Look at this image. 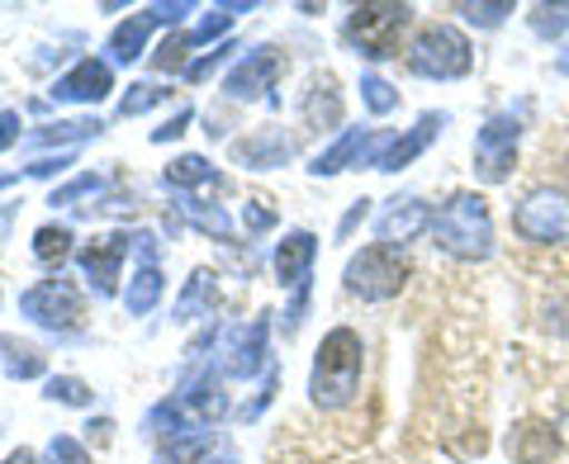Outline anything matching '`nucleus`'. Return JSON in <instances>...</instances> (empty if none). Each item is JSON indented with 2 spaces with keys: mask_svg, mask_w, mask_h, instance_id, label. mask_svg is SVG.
Masks as SVG:
<instances>
[{
  "mask_svg": "<svg viewBox=\"0 0 569 464\" xmlns=\"http://www.w3.org/2000/svg\"><path fill=\"white\" fill-rule=\"evenodd\" d=\"M432 238H437L441 252L456 256V261H485L493 252L489 200L475 190L451 194V200L432 213Z\"/></svg>",
  "mask_w": 569,
  "mask_h": 464,
  "instance_id": "1",
  "label": "nucleus"
},
{
  "mask_svg": "<svg viewBox=\"0 0 569 464\" xmlns=\"http://www.w3.org/2000/svg\"><path fill=\"white\" fill-rule=\"evenodd\" d=\"M361 365H366V346L351 327H332L323 336V346L313 355V380H309V394L318 407H342L351 403L356 384H361Z\"/></svg>",
  "mask_w": 569,
  "mask_h": 464,
  "instance_id": "2",
  "label": "nucleus"
},
{
  "mask_svg": "<svg viewBox=\"0 0 569 464\" xmlns=\"http://www.w3.org/2000/svg\"><path fill=\"white\" fill-rule=\"evenodd\" d=\"M408 67L418 71V77L427 81H456L466 77V71L475 67V52H470V39L451 24H427L413 48H408Z\"/></svg>",
  "mask_w": 569,
  "mask_h": 464,
  "instance_id": "3",
  "label": "nucleus"
},
{
  "mask_svg": "<svg viewBox=\"0 0 569 464\" xmlns=\"http://www.w3.org/2000/svg\"><path fill=\"white\" fill-rule=\"evenodd\" d=\"M408 20H413V10L389 6V0H380V6H356L351 20H347V39L361 48L370 62L399 58V39H403Z\"/></svg>",
  "mask_w": 569,
  "mask_h": 464,
  "instance_id": "4",
  "label": "nucleus"
},
{
  "mask_svg": "<svg viewBox=\"0 0 569 464\" xmlns=\"http://www.w3.org/2000/svg\"><path fill=\"white\" fill-rule=\"evenodd\" d=\"M403 280H408V261L385 242H370L347 261V290L370 303L395 299L403 290Z\"/></svg>",
  "mask_w": 569,
  "mask_h": 464,
  "instance_id": "5",
  "label": "nucleus"
},
{
  "mask_svg": "<svg viewBox=\"0 0 569 464\" xmlns=\"http://www.w3.org/2000/svg\"><path fill=\"white\" fill-rule=\"evenodd\" d=\"M518 238L537 242V246H560L569 242V194L565 190H531L527 200L512 213Z\"/></svg>",
  "mask_w": 569,
  "mask_h": 464,
  "instance_id": "6",
  "label": "nucleus"
},
{
  "mask_svg": "<svg viewBox=\"0 0 569 464\" xmlns=\"http://www.w3.org/2000/svg\"><path fill=\"white\" fill-rule=\"evenodd\" d=\"M518 138H522V129H518V119L512 114H498V119H489L485 129H479V138H475V175L485 185L508 181L512 162H518Z\"/></svg>",
  "mask_w": 569,
  "mask_h": 464,
  "instance_id": "7",
  "label": "nucleus"
},
{
  "mask_svg": "<svg viewBox=\"0 0 569 464\" xmlns=\"http://www.w3.org/2000/svg\"><path fill=\"white\" fill-rule=\"evenodd\" d=\"M20 309L33 317L39 327H52V332H67V327H77L81 323V313H86V299L77 284H67V280H43V284H33V290L20 299Z\"/></svg>",
  "mask_w": 569,
  "mask_h": 464,
  "instance_id": "8",
  "label": "nucleus"
},
{
  "mask_svg": "<svg viewBox=\"0 0 569 464\" xmlns=\"http://www.w3.org/2000/svg\"><path fill=\"white\" fill-rule=\"evenodd\" d=\"M441 123H447V114H422L413 129H408L403 138H385L380 133V142H376V157H370V167L376 171H403L413 157L432 142L437 133H441Z\"/></svg>",
  "mask_w": 569,
  "mask_h": 464,
  "instance_id": "9",
  "label": "nucleus"
},
{
  "mask_svg": "<svg viewBox=\"0 0 569 464\" xmlns=\"http://www.w3.org/2000/svg\"><path fill=\"white\" fill-rule=\"evenodd\" d=\"M280 67L284 62H280L276 48H257V52H247V62H238L233 71H228L223 91L233 100H257V95H266L280 81Z\"/></svg>",
  "mask_w": 569,
  "mask_h": 464,
  "instance_id": "10",
  "label": "nucleus"
},
{
  "mask_svg": "<svg viewBox=\"0 0 569 464\" xmlns=\"http://www.w3.org/2000/svg\"><path fill=\"white\" fill-rule=\"evenodd\" d=\"M129 242L133 238H123V232H104V238H91L81 246V271L100 294H114V280H119L123 256H129Z\"/></svg>",
  "mask_w": 569,
  "mask_h": 464,
  "instance_id": "11",
  "label": "nucleus"
},
{
  "mask_svg": "<svg viewBox=\"0 0 569 464\" xmlns=\"http://www.w3.org/2000/svg\"><path fill=\"white\" fill-rule=\"evenodd\" d=\"M110 85H114V71L110 62H96V58H86L67 71V77H58V85H52V100H71V104H96L110 95Z\"/></svg>",
  "mask_w": 569,
  "mask_h": 464,
  "instance_id": "12",
  "label": "nucleus"
},
{
  "mask_svg": "<svg viewBox=\"0 0 569 464\" xmlns=\"http://www.w3.org/2000/svg\"><path fill=\"white\" fill-rule=\"evenodd\" d=\"M376 232H380L385 246H395V252H399V246L413 242L418 232H432V209H427L422 200H395V204L380 213Z\"/></svg>",
  "mask_w": 569,
  "mask_h": 464,
  "instance_id": "13",
  "label": "nucleus"
},
{
  "mask_svg": "<svg viewBox=\"0 0 569 464\" xmlns=\"http://www.w3.org/2000/svg\"><path fill=\"white\" fill-rule=\"evenodd\" d=\"M376 142H380V133H370V129H347L328 152L313 157L309 171H313V175H337V171H347L351 162H356V167H361V162L370 167V157H376Z\"/></svg>",
  "mask_w": 569,
  "mask_h": 464,
  "instance_id": "14",
  "label": "nucleus"
},
{
  "mask_svg": "<svg viewBox=\"0 0 569 464\" xmlns=\"http://www.w3.org/2000/svg\"><path fill=\"white\" fill-rule=\"evenodd\" d=\"M560 455V432L550 422H522L508 436V460L512 464H550Z\"/></svg>",
  "mask_w": 569,
  "mask_h": 464,
  "instance_id": "15",
  "label": "nucleus"
},
{
  "mask_svg": "<svg viewBox=\"0 0 569 464\" xmlns=\"http://www.w3.org/2000/svg\"><path fill=\"white\" fill-rule=\"evenodd\" d=\"M313 256H318V238H313V232H290V238L276 246V275H280V284H299V290H305Z\"/></svg>",
  "mask_w": 569,
  "mask_h": 464,
  "instance_id": "16",
  "label": "nucleus"
},
{
  "mask_svg": "<svg viewBox=\"0 0 569 464\" xmlns=\"http://www.w3.org/2000/svg\"><path fill=\"white\" fill-rule=\"evenodd\" d=\"M290 152H295V142L284 133H257V138L233 142V157L247 162V167H284L290 162Z\"/></svg>",
  "mask_w": 569,
  "mask_h": 464,
  "instance_id": "17",
  "label": "nucleus"
},
{
  "mask_svg": "<svg viewBox=\"0 0 569 464\" xmlns=\"http://www.w3.org/2000/svg\"><path fill=\"white\" fill-rule=\"evenodd\" d=\"M266 332H271V323H266V317H257L252 332H247L242 342H238L233 361H228V374H238V380H252L257 365L266 361Z\"/></svg>",
  "mask_w": 569,
  "mask_h": 464,
  "instance_id": "18",
  "label": "nucleus"
},
{
  "mask_svg": "<svg viewBox=\"0 0 569 464\" xmlns=\"http://www.w3.org/2000/svg\"><path fill=\"white\" fill-rule=\"evenodd\" d=\"M157 299H162V271H157V265H142L129 284V294H123V309L133 317H142V313L157 309Z\"/></svg>",
  "mask_w": 569,
  "mask_h": 464,
  "instance_id": "19",
  "label": "nucleus"
},
{
  "mask_svg": "<svg viewBox=\"0 0 569 464\" xmlns=\"http://www.w3.org/2000/svg\"><path fill=\"white\" fill-rule=\"evenodd\" d=\"M148 29H152V14H138V20L119 24V29H114V39H110L114 62H133V58H142V43H148Z\"/></svg>",
  "mask_w": 569,
  "mask_h": 464,
  "instance_id": "20",
  "label": "nucleus"
},
{
  "mask_svg": "<svg viewBox=\"0 0 569 464\" xmlns=\"http://www.w3.org/2000/svg\"><path fill=\"white\" fill-rule=\"evenodd\" d=\"M219 175H213V167L204 162V157H176V162L167 167V185L186 190V185H213Z\"/></svg>",
  "mask_w": 569,
  "mask_h": 464,
  "instance_id": "21",
  "label": "nucleus"
},
{
  "mask_svg": "<svg viewBox=\"0 0 569 464\" xmlns=\"http://www.w3.org/2000/svg\"><path fill=\"white\" fill-rule=\"evenodd\" d=\"M305 114L313 119V123H337V114H342V100H337V85L323 77L309 91V100H305Z\"/></svg>",
  "mask_w": 569,
  "mask_h": 464,
  "instance_id": "22",
  "label": "nucleus"
},
{
  "mask_svg": "<svg viewBox=\"0 0 569 464\" xmlns=\"http://www.w3.org/2000/svg\"><path fill=\"white\" fill-rule=\"evenodd\" d=\"M71 252V228H39L33 232V256L39 261H62Z\"/></svg>",
  "mask_w": 569,
  "mask_h": 464,
  "instance_id": "23",
  "label": "nucleus"
},
{
  "mask_svg": "<svg viewBox=\"0 0 569 464\" xmlns=\"http://www.w3.org/2000/svg\"><path fill=\"white\" fill-rule=\"evenodd\" d=\"M361 100L370 104V114H389V110H399V91L389 81L380 77H361Z\"/></svg>",
  "mask_w": 569,
  "mask_h": 464,
  "instance_id": "24",
  "label": "nucleus"
},
{
  "mask_svg": "<svg viewBox=\"0 0 569 464\" xmlns=\"http://www.w3.org/2000/svg\"><path fill=\"white\" fill-rule=\"evenodd\" d=\"M100 133L96 119H71V123H48V129L33 133V142H77V138H91Z\"/></svg>",
  "mask_w": 569,
  "mask_h": 464,
  "instance_id": "25",
  "label": "nucleus"
},
{
  "mask_svg": "<svg viewBox=\"0 0 569 464\" xmlns=\"http://www.w3.org/2000/svg\"><path fill=\"white\" fill-rule=\"evenodd\" d=\"M531 29H537L541 39H560L569 29V6H537L531 10Z\"/></svg>",
  "mask_w": 569,
  "mask_h": 464,
  "instance_id": "26",
  "label": "nucleus"
},
{
  "mask_svg": "<svg viewBox=\"0 0 569 464\" xmlns=\"http://www.w3.org/2000/svg\"><path fill=\"white\" fill-rule=\"evenodd\" d=\"M213 299V275L209 271H194L190 275V290L181 294V303H176V317H190L200 303H209Z\"/></svg>",
  "mask_w": 569,
  "mask_h": 464,
  "instance_id": "27",
  "label": "nucleus"
},
{
  "mask_svg": "<svg viewBox=\"0 0 569 464\" xmlns=\"http://www.w3.org/2000/svg\"><path fill=\"white\" fill-rule=\"evenodd\" d=\"M48 399L67 403V407H86L91 403V389H86L81 380H71V374H62V380H48Z\"/></svg>",
  "mask_w": 569,
  "mask_h": 464,
  "instance_id": "28",
  "label": "nucleus"
},
{
  "mask_svg": "<svg viewBox=\"0 0 569 464\" xmlns=\"http://www.w3.org/2000/svg\"><path fill=\"white\" fill-rule=\"evenodd\" d=\"M48 464H96L91 455H86V445L77 436H52L48 445Z\"/></svg>",
  "mask_w": 569,
  "mask_h": 464,
  "instance_id": "29",
  "label": "nucleus"
},
{
  "mask_svg": "<svg viewBox=\"0 0 569 464\" xmlns=\"http://www.w3.org/2000/svg\"><path fill=\"white\" fill-rule=\"evenodd\" d=\"M460 14H466L470 24H479V29H493V24H503V14H512V0H493V6H460Z\"/></svg>",
  "mask_w": 569,
  "mask_h": 464,
  "instance_id": "30",
  "label": "nucleus"
},
{
  "mask_svg": "<svg viewBox=\"0 0 569 464\" xmlns=\"http://www.w3.org/2000/svg\"><path fill=\"white\" fill-rule=\"evenodd\" d=\"M167 100V91H162V85H133V91L129 95H123V104H119V110L123 114H142V110H152V104H162Z\"/></svg>",
  "mask_w": 569,
  "mask_h": 464,
  "instance_id": "31",
  "label": "nucleus"
},
{
  "mask_svg": "<svg viewBox=\"0 0 569 464\" xmlns=\"http://www.w3.org/2000/svg\"><path fill=\"white\" fill-rule=\"evenodd\" d=\"M0 351H10V374H20V380H33V374H43V361H39V355H33V351H14V342H0Z\"/></svg>",
  "mask_w": 569,
  "mask_h": 464,
  "instance_id": "32",
  "label": "nucleus"
},
{
  "mask_svg": "<svg viewBox=\"0 0 569 464\" xmlns=\"http://www.w3.org/2000/svg\"><path fill=\"white\" fill-rule=\"evenodd\" d=\"M100 190H104L100 175H81V181H71V185H62V190H52V204H77L81 194H100Z\"/></svg>",
  "mask_w": 569,
  "mask_h": 464,
  "instance_id": "33",
  "label": "nucleus"
},
{
  "mask_svg": "<svg viewBox=\"0 0 569 464\" xmlns=\"http://www.w3.org/2000/svg\"><path fill=\"white\" fill-rule=\"evenodd\" d=\"M186 48H190V33H176V39H167L162 48H157V67H162V71H176V67H181L186 62Z\"/></svg>",
  "mask_w": 569,
  "mask_h": 464,
  "instance_id": "34",
  "label": "nucleus"
},
{
  "mask_svg": "<svg viewBox=\"0 0 569 464\" xmlns=\"http://www.w3.org/2000/svg\"><path fill=\"white\" fill-rule=\"evenodd\" d=\"M186 213H190V223H194V228H204V232H213V238H223V242H228V238H233V228H228V219H223V213H219V209H186Z\"/></svg>",
  "mask_w": 569,
  "mask_h": 464,
  "instance_id": "35",
  "label": "nucleus"
},
{
  "mask_svg": "<svg viewBox=\"0 0 569 464\" xmlns=\"http://www.w3.org/2000/svg\"><path fill=\"white\" fill-rule=\"evenodd\" d=\"M219 33H228V14H204L200 29H190V48L194 43H209V39H219Z\"/></svg>",
  "mask_w": 569,
  "mask_h": 464,
  "instance_id": "36",
  "label": "nucleus"
},
{
  "mask_svg": "<svg viewBox=\"0 0 569 464\" xmlns=\"http://www.w3.org/2000/svg\"><path fill=\"white\" fill-rule=\"evenodd\" d=\"M266 200H252L247 204V213H242V223H247V232H266V228H276V213L271 209H261Z\"/></svg>",
  "mask_w": 569,
  "mask_h": 464,
  "instance_id": "37",
  "label": "nucleus"
},
{
  "mask_svg": "<svg viewBox=\"0 0 569 464\" xmlns=\"http://www.w3.org/2000/svg\"><path fill=\"white\" fill-rule=\"evenodd\" d=\"M228 52H233V48H228V43H223V48H213V52H209V58H200V62H190V67H186V77H190V81H204V77H209V71H213V67H219V62L228 58Z\"/></svg>",
  "mask_w": 569,
  "mask_h": 464,
  "instance_id": "38",
  "label": "nucleus"
},
{
  "mask_svg": "<svg viewBox=\"0 0 569 464\" xmlns=\"http://www.w3.org/2000/svg\"><path fill=\"white\" fill-rule=\"evenodd\" d=\"M186 123H190V110H181V114H176V119L167 123V129H157V133H152V142H167V138H181V133H186Z\"/></svg>",
  "mask_w": 569,
  "mask_h": 464,
  "instance_id": "39",
  "label": "nucleus"
},
{
  "mask_svg": "<svg viewBox=\"0 0 569 464\" xmlns=\"http://www.w3.org/2000/svg\"><path fill=\"white\" fill-rule=\"evenodd\" d=\"M14 138H20V114H0V152H6Z\"/></svg>",
  "mask_w": 569,
  "mask_h": 464,
  "instance_id": "40",
  "label": "nucleus"
},
{
  "mask_svg": "<svg viewBox=\"0 0 569 464\" xmlns=\"http://www.w3.org/2000/svg\"><path fill=\"white\" fill-rule=\"evenodd\" d=\"M366 213H370V209H366V200H361V204H356V209L347 213V219H342V238H347V232H351L356 223H366Z\"/></svg>",
  "mask_w": 569,
  "mask_h": 464,
  "instance_id": "41",
  "label": "nucleus"
},
{
  "mask_svg": "<svg viewBox=\"0 0 569 464\" xmlns=\"http://www.w3.org/2000/svg\"><path fill=\"white\" fill-rule=\"evenodd\" d=\"M6 464H39V460H33V451H14Z\"/></svg>",
  "mask_w": 569,
  "mask_h": 464,
  "instance_id": "42",
  "label": "nucleus"
},
{
  "mask_svg": "<svg viewBox=\"0 0 569 464\" xmlns=\"http://www.w3.org/2000/svg\"><path fill=\"white\" fill-rule=\"evenodd\" d=\"M560 71H565V77H569V52H565V58H560Z\"/></svg>",
  "mask_w": 569,
  "mask_h": 464,
  "instance_id": "43",
  "label": "nucleus"
}]
</instances>
